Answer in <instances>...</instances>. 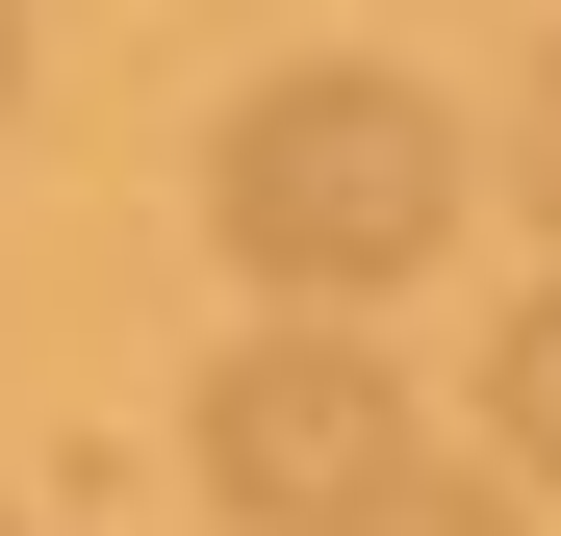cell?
<instances>
[{
	"label": "cell",
	"mask_w": 561,
	"mask_h": 536,
	"mask_svg": "<svg viewBox=\"0 0 561 536\" xmlns=\"http://www.w3.org/2000/svg\"><path fill=\"white\" fill-rule=\"evenodd\" d=\"M0 536H26V511H0Z\"/></svg>",
	"instance_id": "obj_7"
},
{
	"label": "cell",
	"mask_w": 561,
	"mask_h": 536,
	"mask_svg": "<svg viewBox=\"0 0 561 536\" xmlns=\"http://www.w3.org/2000/svg\"><path fill=\"white\" fill-rule=\"evenodd\" d=\"M511 205H536V230H561V52H536V77H511Z\"/></svg>",
	"instance_id": "obj_5"
},
{
	"label": "cell",
	"mask_w": 561,
	"mask_h": 536,
	"mask_svg": "<svg viewBox=\"0 0 561 536\" xmlns=\"http://www.w3.org/2000/svg\"><path fill=\"white\" fill-rule=\"evenodd\" d=\"M357 536H536V486H511V460H434V434H409V486L357 511Z\"/></svg>",
	"instance_id": "obj_4"
},
{
	"label": "cell",
	"mask_w": 561,
	"mask_h": 536,
	"mask_svg": "<svg viewBox=\"0 0 561 536\" xmlns=\"http://www.w3.org/2000/svg\"><path fill=\"white\" fill-rule=\"evenodd\" d=\"M179 434H205V486H230L255 536H357V511L409 486V384L357 357V307H255Z\"/></svg>",
	"instance_id": "obj_2"
},
{
	"label": "cell",
	"mask_w": 561,
	"mask_h": 536,
	"mask_svg": "<svg viewBox=\"0 0 561 536\" xmlns=\"http://www.w3.org/2000/svg\"><path fill=\"white\" fill-rule=\"evenodd\" d=\"M205 230L255 255V307H383V282L459 255V103L383 77V52H280L205 128Z\"/></svg>",
	"instance_id": "obj_1"
},
{
	"label": "cell",
	"mask_w": 561,
	"mask_h": 536,
	"mask_svg": "<svg viewBox=\"0 0 561 536\" xmlns=\"http://www.w3.org/2000/svg\"><path fill=\"white\" fill-rule=\"evenodd\" d=\"M0 103H26V0H0Z\"/></svg>",
	"instance_id": "obj_6"
},
{
	"label": "cell",
	"mask_w": 561,
	"mask_h": 536,
	"mask_svg": "<svg viewBox=\"0 0 561 536\" xmlns=\"http://www.w3.org/2000/svg\"><path fill=\"white\" fill-rule=\"evenodd\" d=\"M485 460H511V486L561 511V282H536V307L485 332Z\"/></svg>",
	"instance_id": "obj_3"
}]
</instances>
